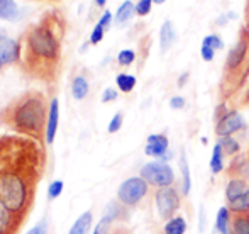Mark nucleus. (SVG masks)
<instances>
[{"instance_id": "12", "label": "nucleus", "mask_w": 249, "mask_h": 234, "mask_svg": "<svg viewBox=\"0 0 249 234\" xmlns=\"http://www.w3.org/2000/svg\"><path fill=\"white\" fill-rule=\"evenodd\" d=\"M119 214V209L115 204H110L107 209V212L104 214V217L97 222V226L93 228L92 234H108V229H110V224L114 222V219L117 217Z\"/></svg>"}, {"instance_id": "5", "label": "nucleus", "mask_w": 249, "mask_h": 234, "mask_svg": "<svg viewBox=\"0 0 249 234\" xmlns=\"http://www.w3.org/2000/svg\"><path fill=\"white\" fill-rule=\"evenodd\" d=\"M156 209L163 219L175 217V212L180 209V195L175 188L166 187L156 192Z\"/></svg>"}, {"instance_id": "18", "label": "nucleus", "mask_w": 249, "mask_h": 234, "mask_svg": "<svg viewBox=\"0 0 249 234\" xmlns=\"http://www.w3.org/2000/svg\"><path fill=\"white\" fill-rule=\"evenodd\" d=\"M185 231H187V221L181 216L171 217L163 228L164 234H185Z\"/></svg>"}, {"instance_id": "8", "label": "nucleus", "mask_w": 249, "mask_h": 234, "mask_svg": "<svg viewBox=\"0 0 249 234\" xmlns=\"http://www.w3.org/2000/svg\"><path fill=\"white\" fill-rule=\"evenodd\" d=\"M19 58H20L19 43L7 36H0V63L2 65H9V63H16Z\"/></svg>"}, {"instance_id": "26", "label": "nucleus", "mask_w": 249, "mask_h": 234, "mask_svg": "<svg viewBox=\"0 0 249 234\" xmlns=\"http://www.w3.org/2000/svg\"><path fill=\"white\" fill-rule=\"evenodd\" d=\"M63 190H65L63 180H53L50 183V187H48V198H50V200H54V198H58L59 195L63 194Z\"/></svg>"}, {"instance_id": "33", "label": "nucleus", "mask_w": 249, "mask_h": 234, "mask_svg": "<svg viewBox=\"0 0 249 234\" xmlns=\"http://www.w3.org/2000/svg\"><path fill=\"white\" fill-rule=\"evenodd\" d=\"M170 107H171L173 110L183 109V107H185V99H183V97H180V95L171 97V99H170Z\"/></svg>"}, {"instance_id": "28", "label": "nucleus", "mask_w": 249, "mask_h": 234, "mask_svg": "<svg viewBox=\"0 0 249 234\" xmlns=\"http://www.w3.org/2000/svg\"><path fill=\"white\" fill-rule=\"evenodd\" d=\"M134 59H136V53L132 50H122L121 53L117 54V61H119V65H122V66L132 65Z\"/></svg>"}, {"instance_id": "13", "label": "nucleus", "mask_w": 249, "mask_h": 234, "mask_svg": "<svg viewBox=\"0 0 249 234\" xmlns=\"http://www.w3.org/2000/svg\"><path fill=\"white\" fill-rule=\"evenodd\" d=\"M92 222H93V214L92 211H85L83 214L78 216L73 226L70 228L68 234H89L92 229Z\"/></svg>"}, {"instance_id": "24", "label": "nucleus", "mask_w": 249, "mask_h": 234, "mask_svg": "<svg viewBox=\"0 0 249 234\" xmlns=\"http://www.w3.org/2000/svg\"><path fill=\"white\" fill-rule=\"evenodd\" d=\"M232 234H249V217L239 214L232 221Z\"/></svg>"}, {"instance_id": "3", "label": "nucleus", "mask_w": 249, "mask_h": 234, "mask_svg": "<svg viewBox=\"0 0 249 234\" xmlns=\"http://www.w3.org/2000/svg\"><path fill=\"white\" fill-rule=\"evenodd\" d=\"M141 177L148 181V185L166 188L171 187L175 181V172L166 162H151L141 168Z\"/></svg>"}, {"instance_id": "2", "label": "nucleus", "mask_w": 249, "mask_h": 234, "mask_svg": "<svg viewBox=\"0 0 249 234\" xmlns=\"http://www.w3.org/2000/svg\"><path fill=\"white\" fill-rule=\"evenodd\" d=\"M59 58V36L51 26L39 24L29 31L26 37V66L31 70L53 72Z\"/></svg>"}, {"instance_id": "31", "label": "nucleus", "mask_w": 249, "mask_h": 234, "mask_svg": "<svg viewBox=\"0 0 249 234\" xmlns=\"http://www.w3.org/2000/svg\"><path fill=\"white\" fill-rule=\"evenodd\" d=\"M104 33H105V29L102 26H99L97 24L95 27H93V31H92V34H90V43L92 44H99L102 39H104Z\"/></svg>"}, {"instance_id": "17", "label": "nucleus", "mask_w": 249, "mask_h": 234, "mask_svg": "<svg viewBox=\"0 0 249 234\" xmlns=\"http://www.w3.org/2000/svg\"><path fill=\"white\" fill-rule=\"evenodd\" d=\"M134 14H136V5L131 2V0H125V2H122L121 7L117 9L114 19H115V22H117L119 26H122V24H125L127 20H131Z\"/></svg>"}, {"instance_id": "9", "label": "nucleus", "mask_w": 249, "mask_h": 234, "mask_svg": "<svg viewBox=\"0 0 249 234\" xmlns=\"http://www.w3.org/2000/svg\"><path fill=\"white\" fill-rule=\"evenodd\" d=\"M58 122H59V100L53 99L50 104V112H48L46 132H44V138H46L48 144H53V143H54L56 131H58Z\"/></svg>"}, {"instance_id": "30", "label": "nucleus", "mask_w": 249, "mask_h": 234, "mask_svg": "<svg viewBox=\"0 0 249 234\" xmlns=\"http://www.w3.org/2000/svg\"><path fill=\"white\" fill-rule=\"evenodd\" d=\"M122 121H124V117H122V114H121V112H117L114 117L110 119V122H108L107 131L110 132V134H114V132H117L119 129L122 127Z\"/></svg>"}, {"instance_id": "23", "label": "nucleus", "mask_w": 249, "mask_h": 234, "mask_svg": "<svg viewBox=\"0 0 249 234\" xmlns=\"http://www.w3.org/2000/svg\"><path fill=\"white\" fill-rule=\"evenodd\" d=\"M231 211L236 212V214H244L249 211V190L244 192L243 195H239L237 198H234L232 202H229Z\"/></svg>"}, {"instance_id": "4", "label": "nucleus", "mask_w": 249, "mask_h": 234, "mask_svg": "<svg viewBox=\"0 0 249 234\" xmlns=\"http://www.w3.org/2000/svg\"><path fill=\"white\" fill-rule=\"evenodd\" d=\"M148 194V181L142 177H131L119 185L117 198L124 205H138Z\"/></svg>"}, {"instance_id": "25", "label": "nucleus", "mask_w": 249, "mask_h": 234, "mask_svg": "<svg viewBox=\"0 0 249 234\" xmlns=\"http://www.w3.org/2000/svg\"><path fill=\"white\" fill-rule=\"evenodd\" d=\"M219 144H220V148H222V151L227 153V155H234V153L239 151V143H237L234 138H231V136L220 138Z\"/></svg>"}, {"instance_id": "37", "label": "nucleus", "mask_w": 249, "mask_h": 234, "mask_svg": "<svg viewBox=\"0 0 249 234\" xmlns=\"http://www.w3.org/2000/svg\"><path fill=\"white\" fill-rule=\"evenodd\" d=\"M187 78H188V73H183V75L178 78V85L180 87H183L185 85V82H187Z\"/></svg>"}, {"instance_id": "11", "label": "nucleus", "mask_w": 249, "mask_h": 234, "mask_svg": "<svg viewBox=\"0 0 249 234\" xmlns=\"http://www.w3.org/2000/svg\"><path fill=\"white\" fill-rule=\"evenodd\" d=\"M246 53H248V43L244 39H241L239 43L236 44L234 48H231L229 54H227V68L234 70L237 68V66L241 65V63L244 61V58H246Z\"/></svg>"}, {"instance_id": "36", "label": "nucleus", "mask_w": 249, "mask_h": 234, "mask_svg": "<svg viewBox=\"0 0 249 234\" xmlns=\"http://www.w3.org/2000/svg\"><path fill=\"white\" fill-rule=\"evenodd\" d=\"M27 234H48V224H46V221H41V222H37L36 226H34L33 229H31Z\"/></svg>"}, {"instance_id": "16", "label": "nucleus", "mask_w": 249, "mask_h": 234, "mask_svg": "<svg viewBox=\"0 0 249 234\" xmlns=\"http://www.w3.org/2000/svg\"><path fill=\"white\" fill-rule=\"evenodd\" d=\"M248 183L244 180H239V178H234L227 183L226 187V197L229 202H232L234 198H237L239 195H243L244 192H248Z\"/></svg>"}, {"instance_id": "1", "label": "nucleus", "mask_w": 249, "mask_h": 234, "mask_svg": "<svg viewBox=\"0 0 249 234\" xmlns=\"http://www.w3.org/2000/svg\"><path fill=\"white\" fill-rule=\"evenodd\" d=\"M48 112H50V106L44 100L43 93L31 92L9 106V109H5L3 114H9L7 122L16 131L39 139L43 131H46Z\"/></svg>"}, {"instance_id": "14", "label": "nucleus", "mask_w": 249, "mask_h": 234, "mask_svg": "<svg viewBox=\"0 0 249 234\" xmlns=\"http://www.w3.org/2000/svg\"><path fill=\"white\" fill-rule=\"evenodd\" d=\"M215 229L219 234H232V229H231V212L227 207H220L217 211Z\"/></svg>"}, {"instance_id": "15", "label": "nucleus", "mask_w": 249, "mask_h": 234, "mask_svg": "<svg viewBox=\"0 0 249 234\" xmlns=\"http://www.w3.org/2000/svg\"><path fill=\"white\" fill-rule=\"evenodd\" d=\"M180 173H181V194L188 195L192 188V180H190V166H188L185 151H181L180 155Z\"/></svg>"}, {"instance_id": "32", "label": "nucleus", "mask_w": 249, "mask_h": 234, "mask_svg": "<svg viewBox=\"0 0 249 234\" xmlns=\"http://www.w3.org/2000/svg\"><path fill=\"white\" fill-rule=\"evenodd\" d=\"M117 90H114V89H105L104 90V93H102V102L104 104H107V102H114L115 99H117Z\"/></svg>"}, {"instance_id": "38", "label": "nucleus", "mask_w": 249, "mask_h": 234, "mask_svg": "<svg viewBox=\"0 0 249 234\" xmlns=\"http://www.w3.org/2000/svg\"><path fill=\"white\" fill-rule=\"evenodd\" d=\"M203 229V209H200V231Z\"/></svg>"}, {"instance_id": "7", "label": "nucleus", "mask_w": 249, "mask_h": 234, "mask_svg": "<svg viewBox=\"0 0 249 234\" xmlns=\"http://www.w3.org/2000/svg\"><path fill=\"white\" fill-rule=\"evenodd\" d=\"M168 148H170V141L164 134H151L148 136V141H146L144 153L153 158L163 160L168 155Z\"/></svg>"}, {"instance_id": "29", "label": "nucleus", "mask_w": 249, "mask_h": 234, "mask_svg": "<svg viewBox=\"0 0 249 234\" xmlns=\"http://www.w3.org/2000/svg\"><path fill=\"white\" fill-rule=\"evenodd\" d=\"M151 7H153V0H139L136 3V14L138 16H148L151 12Z\"/></svg>"}, {"instance_id": "10", "label": "nucleus", "mask_w": 249, "mask_h": 234, "mask_svg": "<svg viewBox=\"0 0 249 234\" xmlns=\"http://www.w3.org/2000/svg\"><path fill=\"white\" fill-rule=\"evenodd\" d=\"M177 41V33H175V27L171 20H164L163 26L160 29V48L163 53H166L171 46Z\"/></svg>"}, {"instance_id": "27", "label": "nucleus", "mask_w": 249, "mask_h": 234, "mask_svg": "<svg viewBox=\"0 0 249 234\" xmlns=\"http://www.w3.org/2000/svg\"><path fill=\"white\" fill-rule=\"evenodd\" d=\"M202 44H203V46L212 48V50H222V48H224V41L220 39L217 34H210V36H205V37H203V41H202Z\"/></svg>"}, {"instance_id": "19", "label": "nucleus", "mask_w": 249, "mask_h": 234, "mask_svg": "<svg viewBox=\"0 0 249 234\" xmlns=\"http://www.w3.org/2000/svg\"><path fill=\"white\" fill-rule=\"evenodd\" d=\"M19 17V7L14 0H0V19L14 20Z\"/></svg>"}, {"instance_id": "21", "label": "nucleus", "mask_w": 249, "mask_h": 234, "mask_svg": "<svg viewBox=\"0 0 249 234\" xmlns=\"http://www.w3.org/2000/svg\"><path fill=\"white\" fill-rule=\"evenodd\" d=\"M222 168H224V151L219 143H217V144L213 146L212 158H210V172H212L213 175H217V173L222 172Z\"/></svg>"}, {"instance_id": "22", "label": "nucleus", "mask_w": 249, "mask_h": 234, "mask_svg": "<svg viewBox=\"0 0 249 234\" xmlns=\"http://www.w3.org/2000/svg\"><path fill=\"white\" fill-rule=\"evenodd\" d=\"M115 83H117L121 92L129 93V92H132L136 87V76L129 75V73H119L117 78H115Z\"/></svg>"}, {"instance_id": "40", "label": "nucleus", "mask_w": 249, "mask_h": 234, "mask_svg": "<svg viewBox=\"0 0 249 234\" xmlns=\"http://www.w3.org/2000/svg\"><path fill=\"white\" fill-rule=\"evenodd\" d=\"M153 2H154V3H164L166 0H153Z\"/></svg>"}, {"instance_id": "39", "label": "nucleus", "mask_w": 249, "mask_h": 234, "mask_svg": "<svg viewBox=\"0 0 249 234\" xmlns=\"http://www.w3.org/2000/svg\"><path fill=\"white\" fill-rule=\"evenodd\" d=\"M95 3H97L99 7H104L105 3H107V0H95Z\"/></svg>"}, {"instance_id": "20", "label": "nucleus", "mask_w": 249, "mask_h": 234, "mask_svg": "<svg viewBox=\"0 0 249 234\" xmlns=\"http://www.w3.org/2000/svg\"><path fill=\"white\" fill-rule=\"evenodd\" d=\"M71 95L76 100H83L89 95V82L85 76H75L71 83Z\"/></svg>"}, {"instance_id": "34", "label": "nucleus", "mask_w": 249, "mask_h": 234, "mask_svg": "<svg viewBox=\"0 0 249 234\" xmlns=\"http://www.w3.org/2000/svg\"><path fill=\"white\" fill-rule=\"evenodd\" d=\"M97 24H99V26H102L105 31H107L108 27H110V24H112V14L108 12V10H105V12L102 14L100 20H99V22H97Z\"/></svg>"}, {"instance_id": "35", "label": "nucleus", "mask_w": 249, "mask_h": 234, "mask_svg": "<svg viewBox=\"0 0 249 234\" xmlns=\"http://www.w3.org/2000/svg\"><path fill=\"white\" fill-rule=\"evenodd\" d=\"M200 54H202L203 61H212L213 56H215V50H212V48H209V46H203V44H202Z\"/></svg>"}, {"instance_id": "6", "label": "nucleus", "mask_w": 249, "mask_h": 234, "mask_svg": "<svg viewBox=\"0 0 249 234\" xmlns=\"http://www.w3.org/2000/svg\"><path fill=\"white\" fill-rule=\"evenodd\" d=\"M244 126H246L244 117L241 116L237 110H231V112H227L226 116L217 122L215 132L220 136V138H226V136H231V134H234V132L241 131Z\"/></svg>"}, {"instance_id": "41", "label": "nucleus", "mask_w": 249, "mask_h": 234, "mask_svg": "<svg viewBox=\"0 0 249 234\" xmlns=\"http://www.w3.org/2000/svg\"><path fill=\"white\" fill-rule=\"evenodd\" d=\"M0 68H2V63H0Z\"/></svg>"}]
</instances>
